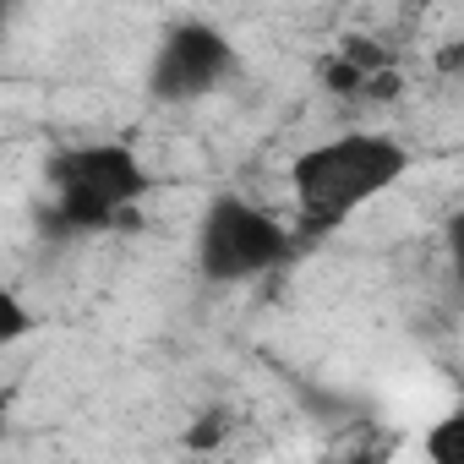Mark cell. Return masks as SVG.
<instances>
[{
	"label": "cell",
	"instance_id": "cell-1",
	"mask_svg": "<svg viewBox=\"0 0 464 464\" xmlns=\"http://www.w3.org/2000/svg\"><path fill=\"white\" fill-rule=\"evenodd\" d=\"M410 175V148L388 131H339L295 153L290 164V208L301 241H323L350 224L366 202L393 191Z\"/></svg>",
	"mask_w": 464,
	"mask_h": 464
},
{
	"label": "cell",
	"instance_id": "cell-2",
	"mask_svg": "<svg viewBox=\"0 0 464 464\" xmlns=\"http://www.w3.org/2000/svg\"><path fill=\"white\" fill-rule=\"evenodd\" d=\"M44 180H50V224L66 229V236H93V229L121 224L153 191V175L137 159V148L110 137L61 148Z\"/></svg>",
	"mask_w": 464,
	"mask_h": 464
},
{
	"label": "cell",
	"instance_id": "cell-3",
	"mask_svg": "<svg viewBox=\"0 0 464 464\" xmlns=\"http://www.w3.org/2000/svg\"><path fill=\"white\" fill-rule=\"evenodd\" d=\"M306 252L301 229L285 224L274 208L224 191L202 208L197 218V274L208 285H252L279 274L285 263H295Z\"/></svg>",
	"mask_w": 464,
	"mask_h": 464
},
{
	"label": "cell",
	"instance_id": "cell-4",
	"mask_svg": "<svg viewBox=\"0 0 464 464\" xmlns=\"http://www.w3.org/2000/svg\"><path fill=\"white\" fill-rule=\"evenodd\" d=\"M236 77V44L213 23H175L164 28L148 61V93L159 104H197Z\"/></svg>",
	"mask_w": 464,
	"mask_h": 464
},
{
	"label": "cell",
	"instance_id": "cell-5",
	"mask_svg": "<svg viewBox=\"0 0 464 464\" xmlns=\"http://www.w3.org/2000/svg\"><path fill=\"white\" fill-rule=\"evenodd\" d=\"M426 459H437V464H464V399L426 431Z\"/></svg>",
	"mask_w": 464,
	"mask_h": 464
},
{
	"label": "cell",
	"instance_id": "cell-6",
	"mask_svg": "<svg viewBox=\"0 0 464 464\" xmlns=\"http://www.w3.org/2000/svg\"><path fill=\"white\" fill-rule=\"evenodd\" d=\"M34 334V312L17 290H0V344H23Z\"/></svg>",
	"mask_w": 464,
	"mask_h": 464
},
{
	"label": "cell",
	"instance_id": "cell-7",
	"mask_svg": "<svg viewBox=\"0 0 464 464\" xmlns=\"http://www.w3.org/2000/svg\"><path fill=\"white\" fill-rule=\"evenodd\" d=\"M442 257H448L453 285L464 290V208H459V213H448V224H442Z\"/></svg>",
	"mask_w": 464,
	"mask_h": 464
},
{
	"label": "cell",
	"instance_id": "cell-8",
	"mask_svg": "<svg viewBox=\"0 0 464 464\" xmlns=\"http://www.w3.org/2000/svg\"><path fill=\"white\" fill-rule=\"evenodd\" d=\"M410 6H415V12H426V6H437V0H410Z\"/></svg>",
	"mask_w": 464,
	"mask_h": 464
}]
</instances>
